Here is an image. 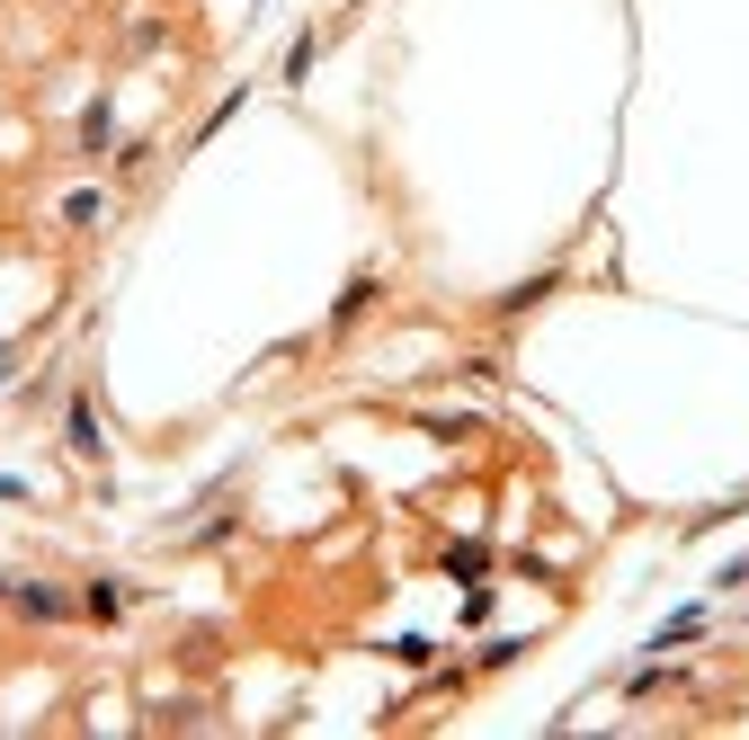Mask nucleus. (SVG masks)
Returning a JSON list of instances; mask_svg holds the SVG:
<instances>
[{
	"instance_id": "obj_1",
	"label": "nucleus",
	"mask_w": 749,
	"mask_h": 740,
	"mask_svg": "<svg viewBox=\"0 0 749 740\" xmlns=\"http://www.w3.org/2000/svg\"><path fill=\"white\" fill-rule=\"evenodd\" d=\"M63 429H72V446H81V455H107V429H99V401H90V392H72Z\"/></svg>"
},
{
	"instance_id": "obj_2",
	"label": "nucleus",
	"mask_w": 749,
	"mask_h": 740,
	"mask_svg": "<svg viewBox=\"0 0 749 740\" xmlns=\"http://www.w3.org/2000/svg\"><path fill=\"white\" fill-rule=\"evenodd\" d=\"M696 634H705V607H678V616H669V625L651 634V651H688Z\"/></svg>"
},
{
	"instance_id": "obj_3",
	"label": "nucleus",
	"mask_w": 749,
	"mask_h": 740,
	"mask_svg": "<svg viewBox=\"0 0 749 740\" xmlns=\"http://www.w3.org/2000/svg\"><path fill=\"white\" fill-rule=\"evenodd\" d=\"M446 571H455L464 589H483V571H491V554H483V545H455V554H446Z\"/></svg>"
},
{
	"instance_id": "obj_4",
	"label": "nucleus",
	"mask_w": 749,
	"mask_h": 740,
	"mask_svg": "<svg viewBox=\"0 0 749 740\" xmlns=\"http://www.w3.org/2000/svg\"><path fill=\"white\" fill-rule=\"evenodd\" d=\"M99 215H107L99 187H72V196H63V224H99Z\"/></svg>"
},
{
	"instance_id": "obj_5",
	"label": "nucleus",
	"mask_w": 749,
	"mask_h": 740,
	"mask_svg": "<svg viewBox=\"0 0 749 740\" xmlns=\"http://www.w3.org/2000/svg\"><path fill=\"white\" fill-rule=\"evenodd\" d=\"M19 607H27V616H63V589H45V580H27V589H19Z\"/></svg>"
},
{
	"instance_id": "obj_6",
	"label": "nucleus",
	"mask_w": 749,
	"mask_h": 740,
	"mask_svg": "<svg viewBox=\"0 0 749 740\" xmlns=\"http://www.w3.org/2000/svg\"><path fill=\"white\" fill-rule=\"evenodd\" d=\"M81 152H107V99H99V107L81 116Z\"/></svg>"
},
{
	"instance_id": "obj_7",
	"label": "nucleus",
	"mask_w": 749,
	"mask_h": 740,
	"mask_svg": "<svg viewBox=\"0 0 749 740\" xmlns=\"http://www.w3.org/2000/svg\"><path fill=\"white\" fill-rule=\"evenodd\" d=\"M366 304H375V286H366V277H358V286H349V295H339V304H330V321H358V312H366Z\"/></svg>"
},
{
	"instance_id": "obj_8",
	"label": "nucleus",
	"mask_w": 749,
	"mask_h": 740,
	"mask_svg": "<svg viewBox=\"0 0 749 740\" xmlns=\"http://www.w3.org/2000/svg\"><path fill=\"white\" fill-rule=\"evenodd\" d=\"M0 500H27V482H19V474H0Z\"/></svg>"
}]
</instances>
